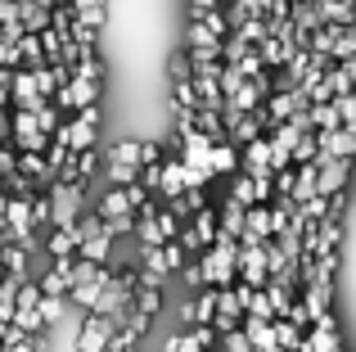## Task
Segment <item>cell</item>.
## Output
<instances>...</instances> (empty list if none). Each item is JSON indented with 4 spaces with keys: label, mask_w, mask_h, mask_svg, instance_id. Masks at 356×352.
I'll list each match as a JSON object with an SVG mask.
<instances>
[{
    "label": "cell",
    "mask_w": 356,
    "mask_h": 352,
    "mask_svg": "<svg viewBox=\"0 0 356 352\" xmlns=\"http://www.w3.org/2000/svg\"><path fill=\"white\" fill-rule=\"evenodd\" d=\"M217 348L221 352H252V339H248L243 326H235V330H226V335H217Z\"/></svg>",
    "instance_id": "cell-16"
},
{
    "label": "cell",
    "mask_w": 356,
    "mask_h": 352,
    "mask_svg": "<svg viewBox=\"0 0 356 352\" xmlns=\"http://www.w3.org/2000/svg\"><path fill=\"white\" fill-rule=\"evenodd\" d=\"M316 154H321V136H316V127H312V131L298 136V145H293V163H312Z\"/></svg>",
    "instance_id": "cell-18"
},
{
    "label": "cell",
    "mask_w": 356,
    "mask_h": 352,
    "mask_svg": "<svg viewBox=\"0 0 356 352\" xmlns=\"http://www.w3.org/2000/svg\"><path fill=\"white\" fill-rule=\"evenodd\" d=\"M131 307H140L145 317H158V312H163V289H145V285H140L136 298H131Z\"/></svg>",
    "instance_id": "cell-17"
},
{
    "label": "cell",
    "mask_w": 356,
    "mask_h": 352,
    "mask_svg": "<svg viewBox=\"0 0 356 352\" xmlns=\"http://www.w3.org/2000/svg\"><path fill=\"white\" fill-rule=\"evenodd\" d=\"M185 226H190L194 235H199V244H203V248H212V239L221 235V226H217V208H212V203H203V208L194 212V217L185 221Z\"/></svg>",
    "instance_id": "cell-8"
},
{
    "label": "cell",
    "mask_w": 356,
    "mask_h": 352,
    "mask_svg": "<svg viewBox=\"0 0 356 352\" xmlns=\"http://www.w3.org/2000/svg\"><path fill=\"white\" fill-rule=\"evenodd\" d=\"M239 280L248 289H261L270 280L266 271V239H252V244H239Z\"/></svg>",
    "instance_id": "cell-4"
},
{
    "label": "cell",
    "mask_w": 356,
    "mask_h": 352,
    "mask_svg": "<svg viewBox=\"0 0 356 352\" xmlns=\"http://www.w3.org/2000/svg\"><path fill=\"white\" fill-rule=\"evenodd\" d=\"M136 275H140V285H145V289H163V285L172 280L167 271H154V266H136Z\"/></svg>",
    "instance_id": "cell-24"
},
{
    "label": "cell",
    "mask_w": 356,
    "mask_h": 352,
    "mask_svg": "<svg viewBox=\"0 0 356 352\" xmlns=\"http://www.w3.org/2000/svg\"><path fill=\"white\" fill-rule=\"evenodd\" d=\"M0 36H5V27H0Z\"/></svg>",
    "instance_id": "cell-30"
},
{
    "label": "cell",
    "mask_w": 356,
    "mask_h": 352,
    "mask_svg": "<svg viewBox=\"0 0 356 352\" xmlns=\"http://www.w3.org/2000/svg\"><path fill=\"white\" fill-rule=\"evenodd\" d=\"M95 212H99V217H127V212H136V208H131V199H127V185H104Z\"/></svg>",
    "instance_id": "cell-9"
},
{
    "label": "cell",
    "mask_w": 356,
    "mask_h": 352,
    "mask_svg": "<svg viewBox=\"0 0 356 352\" xmlns=\"http://www.w3.org/2000/svg\"><path fill=\"white\" fill-rule=\"evenodd\" d=\"M0 190H5V172H0Z\"/></svg>",
    "instance_id": "cell-29"
},
{
    "label": "cell",
    "mask_w": 356,
    "mask_h": 352,
    "mask_svg": "<svg viewBox=\"0 0 356 352\" xmlns=\"http://www.w3.org/2000/svg\"><path fill=\"white\" fill-rule=\"evenodd\" d=\"M18 23L27 32H45L50 27V5L45 0H18Z\"/></svg>",
    "instance_id": "cell-10"
},
{
    "label": "cell",
    "mask_w": 356,
    "mask_h": 352,
    "mask_svg": "<svg viewBox=\"0 0 356 352\" xmlns=\"http://www.w3.org/2000/svg\"><path fill=\"white\" fill-rule=\"evenodd\" d=\"M167 352H203V344L194 339V330H181V335L167 339Z\"/></svg>",
    "instance_id": "cell-22"
},
{
    "label": "cell",
    "mask_w": 356,
    "mask_h": 352,
    "mask_svg": "<svg viewBox=\"0 0 356 352\" xmlns=\"http://www.w3.org/2000/svg\"><path fill=\"white\" fill-rule=\"evenodd\" d=\"M99 168V150H72V181L86 185Z\"/></svg>",
    "instance_id": "cell-13"
},
{
    "label": "cell",
    "mask_w": 356,
    "mask_h": 352,
    "mask_svg": "<svg viewBox=\"0 0 356 352\" xmlns=\"http://www.w3.org/2000/svg\"><path fill=\"white\" fill-rule=\"evenodd\" d=\"M45 248H50V257H72V253L81 248V230H77V226H50Z\"/></svg>",
    "instance_id": "cell-6"
},
{
    "label": "cell",
    "mask_w": 356,
    "mask_h": 352,
    "mask_svg": "<svg viewBox=\"0 0 356 352\" xmlns=\"http://www.w3.org/2000/svg\"><path fill=\"white\" fill-rule=\"evenodd\" d=\"M18 59H23V68H41V63H45V50H41V36H36V32L18 36Z\"/></svg>",
    "instance_id": "cell-14"
},
{
    "label": "cell",
    "mask_w": 356,
    "mask_h": 352,
    "mask_svg": "<svg viewBox=\"0 0 356 352\" xmlns=\"http://www.w3.org/2000/svg\"><path fill=\"white\" fill-rule=\"evenodd\" d=\"M9 244V226H5V212H0V248Z\"/></svg>",
    "instance_id": "cell-27"
},
{
    "label": "cell",
    "mask_w": 356,
    "mask_h": 352,
    "mask_svg": "<svg viewBox=\"0 0 356 352\" xmlns=\"http://www.w3.org/2000/svg\"><path fill=\"white\" fill-rule=\"evenodd\" d=\"M243 212L248 208H239V203H230L226 199V208H217V226H221V235H243Z\"/></svg>",
    "instance_id": "cell-15"
},
{
    "label": "cell",
    "mask_w": 356,
    "mask_h": 352,
    "mask_svg": "<svg viewBox=\"0 0 356 352\" xmlns=\"http://www.w3.org/2000/svg\"><path fill=\"white\" fill-rule=\"evenodd\" d=\"M270 326H275V344L284 348V352H302V335H307L302 326H293L289 317H275Z\"/></svg>",
    "instance_id": "cell-11"
},
{
    "label": "cell",
    "mask_w": 356,
    "mask_h": 352,
    "mask_svg": "<svg viewBox=\"0 0 356 352\" xmlns=\"http://www.w3.org/2000/svg\"><path fill=\"white\" fill-rule=\"evenodd\" d=\"M99 136V104H86L68 118V150H95Z\"/></svg>",
    "instance_id": "cell-5"
},
{
    "label": "cell",
    "mask_w": 356,
    "mask_h": 352,
    "mask_svg": "<svg viewBox=\"0 0 356 352\" xmlns=\"http://www.w3.org/2000/svg\"><path fill=\"white\" fill-rule=\"evenodd\" d=\"M45 199H50V226H77L86 185H77V181H50V185H45Z\"/></svg>",
    "instance_id": "cell-1"
},
{
    "label": "cell",
    "mask_w": 356,
    "mask_h": 352,
    "mask_svg": "<svg viewBox=\"0 0 356 352\" xmlns=\"http://www.w3.org/2000/svg\"><path fill=\"white\" fill-rule=\"evenodd\" d=\"M334 104H339V118H343V122L356 127V86L343 90V95H334Z\"/></svg>",
    "instance_id": "cell-23"
},
{
    "label": "cell",
    "mask_w": 356,
    "mask_h": 352,
    "mask_svg": "<svg viewBox=\"0 0 356 352\" xmlns=\"http://www.w3.org/2000/svg\"><path fill=\"white\" fill-rule=\"evenodd\" d=\"M343 63H348V72H352V86H356V59H343Z\"/></svg>",
    "instance_id": "cell-28"
},
{
    "label": "cell",
    "mask_w": 356,
    "mask_h": 352,
    "mask_svg": "<svg viewBox=\"0 0 356 352\" xmlns=\"http://www.w3.org/2000/svg\"><path fill=\"white\" fill-rule=\"evenodd\" d=\"M208 168H212V176H235L239 172V145L235 141H212Z\"/></svg>",
    "instance_id": "cell-7"
},
{
    "label": "cell",
    "mask_w": 356,
    "mask_h": 352,
    "mask_svg": "<svg viewBox=\"0 0 356 352\" xmlns=\"http://www.w3.org/2000/svg\"><path fill=\"white\" fill-rule=\"evenodd\" d=\"M68 5H72V14H86V9H99L104 0H68Z\"/></svg>",
    "instance_id": "cell-26"
},
{
    "label": "cell",
    "mask_w": 356,
    "mask_h": 352,
    "mask_svg": "<svg viewBox=\"0 0 356 352\" xmlns=\"http://www.w3.org/2000/svg\"><path fill=\"white\" fill-rule=\"evenodd\" d=\"M230 203H239V208H252V203H257V185H252V176L243 168L230 176Z\"/></svg>",
    "instance_id": "cell-12"
},
{
    "label": "cell",
    "mask_w": 356,
    "mask_h": 352,
    "mask_svg": "<svg viewBox=\"0 0 356 352\" xmlns=\"http://www.w3.org/2000/svg\"><path fill=\"white\" fill-rule=\"evenodd\" d=\"M54 5H59V0H54Z\"/></svg>",
    "instance_id": "cell-31"
},
{
    "label": "cell",
    "mask_w": 356,
    "mask_h": 352,
    "mask_svg": "<svg viewBox=\"0 0 356 352\" xmlns=\"http://www.w3.org/2000/svg\"><path fill=\"white\" fill-rule=\"evenodd\" d=\"M163 257H167V271H181V266L185 262H190V253H185V248H181V239H167V244H163Z\"/></svg>",
    "instance_id": "cell-21"
},
{
    "label": "cell",
    "mask_w": 356,
    "mask_h": 352,
    "mask_svg": "<svg viewBox=\"0 0 356 352\" xmlns=\"http://www.w3.org/2000/svg\"><path fill=\"white\" fill-rule=\"evenodd\" d=\"M63 307H68V303H63V294H41V326L50 330L54 321L63 317Z\"/></svg>",
    "instance_id": "cell-19"
},
{
    "label": "cell",
    "mask_w": 356,
    "mask_h": 352,
    "mask_svg": "<svg viewBox=\"0 0 356 352\" xmlns=\"http://www.w3.org/2000/svg\"><path fill=\"white\" fill-rule=\"evenodd\" d=\"M181 226H185V221L176 217L167 203H158V230H163V239H176V235H181Z\"/></svg>",
    "instance_id": "cell-20"
},
{
    "label": "cell",
    "mask_w": 356,
    "mask_h": 352,
    "mask_svg": "<svg viewBox=\"0 0 356 352\" xmlns=\"http://www.w3.org/2000/svg\"><path fill=\"white\" fill-rule=\"evenodd\" d=\"M77 18H81L86 27H95V32H99V27H104V18H108V9L99 5V9H86V14H77Z\"/></svg>",
    "instance_id": "cell-25"
},
{
    "label": "cell",
    "mask_w": 356,
    "mask_h": 352,
    "mask_svg": "<svg viewBox=\"0 0 356 352\" xmlns=\"http://www.w3.org/2000/svg\"><path fill=\"white\" fill-rule=\"evenodd\" d=\"M140 141H118L113 150H108V163H104V181L108 185H131L140 176Z\"/></svg>",
    "instance_id": "cell-2"
},
{
    "label": "cell",
    "mask_w": 356,
    "mask_h": 352,
    "mask_svg": "<svg viewBox=\"0 0 356 352\" xmlns=\"http://www.w3.org/2000/svg\"><path fill=\"white\" fill-rule=\"evenodd\" d=\"M122 317H108V312H86V321H81L77 330V352H108V339H113Z\"/></svg>",
    "instance_id": "cell-3"
}]
</instances>
